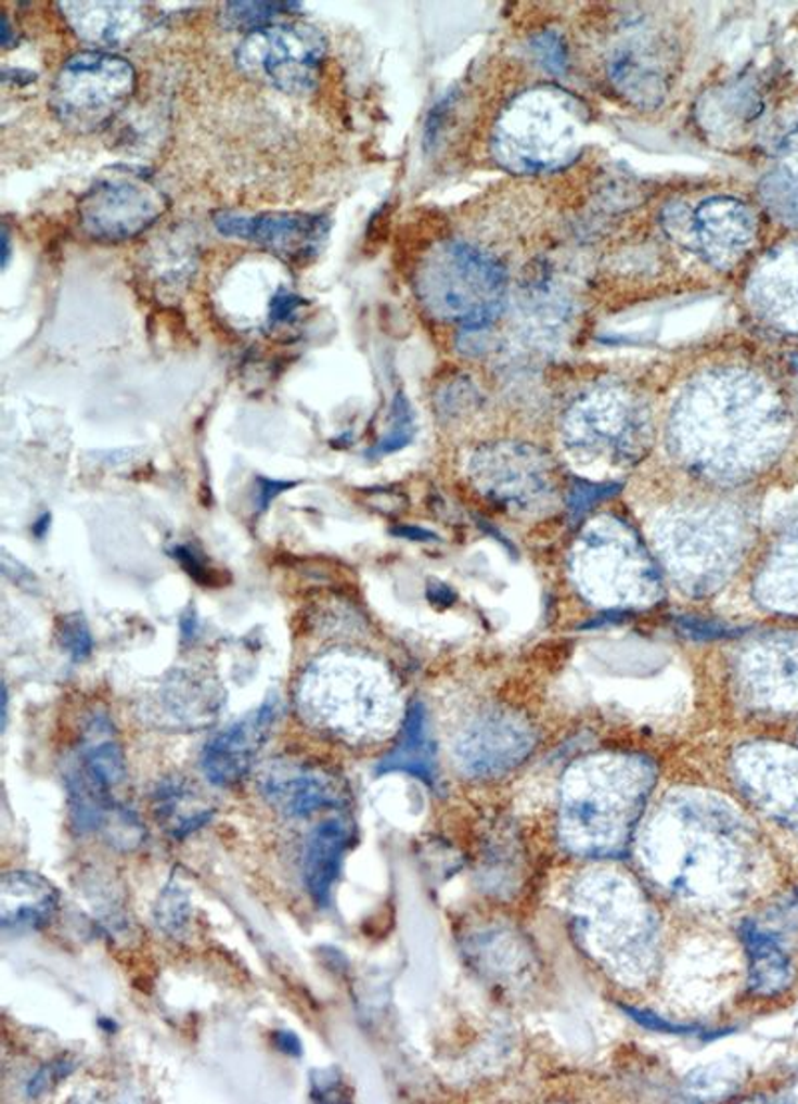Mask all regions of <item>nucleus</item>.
Wrapping results in <instances>:
<instances>
[{
	"label": "nucleus",
	"mask_w": 798,
	"mask_h": 1104,
	"mask_svg": "<svg viewBox=\"0 0 798 1104\" xmlns=\"http://www.w3.org/2000/svg\"><path fill=\"white\" fill-rule=\"evenodd\" d=\"M9 256H11V240H9V230L4 227L2 230V266L9 264Z\"/></svg>",
	"instance_id": "7c9ffc66"
},
{
	"label": "nucleus",
	"mask_w": 798,
	"mask_h": 1104,
	"mask_svg": "<svg viewBox=\"0 0 798 1104\" xmlns=\"http://www.w3.org/2000/svg\"><path fill=\"white\" fill-rule=\"evenodd\" d=\"M365 666L332 655L310 667L299 681L301 716L349 741L379 731L389 716L384 714L389 693L384 679Z\"/></svg>",
	"instance_id": "f257e3e1"
},
{
	"label": "nucleus",
	"mask_w": 798,
	"mask_h": 1104,
	"mask_svg": "<svg viewBox=\"0 0 798 1104\" xmlns=\"http://www.w3.org/2000/svg\"><path fill=\"white\" fill-rule=\"evenodd\" d=\"M505 274L491 256L467 244L449 242L432 252L417 274L425 308L467 328H487L499 314Z\"/></svg>",
	"instance_id": "f03ea898"
},
{
	"label": "nucleus",
	"mask_w": 798,
	"mask_h": 1104,
	"mask_svg": "<svg viewBox=\"0 0 798 1104\" xmlns=\"http://www.w3.org/2000/svg\"><path fill=\"white\" fill-rule=\"evenodd\" d=\"M49 527L50 514H42L38 517L37 522L33 524V534H35L37 538H44V536H47V531H49Z\"/></svg>",
	"instance_id": "c756f323"
},
{
	"label": "nucleus",
	"mask_w": 798,
	"mask_h": 1104,
	"mask_svg": "<svg viewBox=\"0 0 798 1104\" xmlns=\"http://www.w3.org/2000/svg\"><path fill=\"white\" fill-rule=\"evenodd\" d=\"M413 438V415L410 402L403 394H398L394 406H391V427L387 436L379 439L370 452L365 455H386V453L398 452L403 446L410 444Z\"/></svg>",
	"instance_id": "412c9836"
},
{
	"label": "nucleus",
	"mask_w": 798,
	"mask_h": 1104,
	"mask_svg": "<svg viewBox=\"0 0 798 1104\" xmlns=\"http://www.w3.org/2000/svg\"><path fill=\"white\" fill-rule=\"evenodd\" d=\"M412 773L415 778L434 781V747L427 740V723H425L424 707L420 703H413L406 716L403 733L398 747L386 755L379 766L377 773Z\"/></svg>",
	"instance_id": "dca6fc26"
},
{
	"label": "nucleus",
	"mask_w": 798,
	"mask_h": 1104,
	"mask_svg": "<svg viewBox=\"0 0 798 1104\" xmlns=\"http://www.w3.org/2000/svg\"><path fill=\"white\" fill-rule=\"evenodd\" d=\"M353 843V823L348 817H330L313 829L304 853V881L313 903L327 907L342 871L344 855Z\"/></svg>",
	"instance_id": "f8f14e48"
},
{
	"label": "nucleus",
	"mask_w": 798,
	"mask_h": 1104,
	"mask_svg": "<svg viewBox=\"0 0 798 1104\" xmlns=\"http://www.w3.org/2000/svg\"><path fill=\"white\" fill-rule=\"evenodd\" d=\"M318 1079H312V1096L318 1101H325L327 1096H339V1087H342V1080L337 1079L336 1070L330 1068V1070H318L316 1073Z\"/></svg>",
	"instance_id": "bb28decb"
},
{
	"label": "nucleus",
	"mask_w": 798,
	"mask_h": 1104,
	"mask_svg": "<svg viewBox=\"0 0 798 1104\" xmlns=\"http://www.w3.org/2000/svg\"><path fill=\"white\" fill-rule=\"evenodd\" d=\"M266 801L287 817H308L348 801V787L325 767L274 761L260 775Z\"/></svg>",
	"instance_id": "6e6552de"
},
{
	"label": "nucleus",
	"mask_w": 798,
	"mask_h": 1104,
	"mask_svg": "<svg viewBox=\"0 0 798 1104\" xmlns=\"http://www.w3.org/2000/svg\"><path fill=\"white\" fill-rule=\"evenodd\" d=\"M76 37L96 47H120L146 25V13L134 2H61Z\"/></svg>",
	"instance_id": "9b49d317"
},
{
	"label": "nucleus",
	"mask_w": 798,
	"mask_h": 1104,
	"mask_svg": "<svg viewBox=\"0 0 798 1104\" xmlns=\"http://www.w3.org/2000/svg\"><path fill=\"white\" fill-rule=\"evenodd\" d=\"M324 56V35L310 25L266 26L249 33L236 51L244 75L292 94L318 85Z\"/></svg>",
	"instance_id": "39448f33"
},
{
	"label": "nucleus",
	"mask_w": 798,
	"mask_h": 1104,
	"mask_svg": "<svg viewBox=\"0 0 798 1104\" xmlns=\"http://www.w3.org/2000/svg\"><path fill=\"white\" fill-rule=\"evenodd\" d=\"M750 957V987L759 994H776L790 983L788 957L776 942L762 930L747 925L743 929Z\"/></svg>",
	"instance_id": "a211bd4d"
},
{
	"label": "nucleus",
	"mask_w": 798,
	"mask_h": 1104,
	"mask_svg": "<svg viewBox=\"0 0 798 1104\" xmlns=\"http://www.w3.org/2000/svg\"><path fill=\"white\" fill-rule=\"evenodd\" d=\"M190 919H192V901H190L188 893L178 883H168L154 907L156 925L164 933H168L170 937H180L188 929Z\"/></svg>",
	"instance_id": "6ab92c4d"
},
{
	"label": "nucleus",
	"mask_w": 798,
	"mask_h": 1104,
	"mask_svg": "<svg viewBox=\"0 0 798 1104\" xmlns=\"http://www.w3.org/2000/svg\"><path fill=\"white\" fill-rule=\"evenodd\" d=\"M59 638H61L64 652L73 657V662H85L90 657L92 647H94L92 633H90L82 615L75 614L63 617L61 628H59Z\"/></svg>",
	"instance_id": "4be33fe9"
},
{
	"label": "nucleus",
	"mask_w": 798,
	"mask_h": 1104,
	"mask_svg": "<svg viewBox=\"0 0 798 1104\" xmlns=\"http://www.w3.org/2000/svg\"><path fill=\"white\" fill-rule=\"evenodd\" d=\"M274 1044L282 1053L289 1054V1056H301L304 1053L298 1035L292 1030H275Z\"/></svg>",
	"instance_id": "cd10ccee"
},
{
	"label": "nucleus",
	"mask_w": 798,
	"mask_h": 1104,
	"mask_svg": "<svg viewBox=\"0 0 798 1104\" xmlns=\"http://www.w3.org/2000/svg\"><path fill=\"white\" fill-rule=\"evenodd\" d=\"M294 484L289 482H275V479H268V477H258V486H256V510L263 512L272 500H275V496H280L282 491H286L287 488H292Z\"/></svg>",
	"instance_id": "a878e982"
},
{
	"label": "nucleus",
	"mask_w": 798,
	"mask_h": 1104,
	"mask_svg": "<svg viewBox=\"0 0 798 1104\" xmlns=\"http://www.w3.org/2000/svg\"><path fill=\"white\" fill-rule=\"evenodd\" d=\"M70 1073H73V1065H70L68 1061H56V1063H50L49 1067L42 1068V1070L38 1073L37 1077L30 1080V1084H28V1094H30V1096H38V1094H42V1092L47 1091V1089H50V1084H54V1082H59V1080L64 1079V1077H68Z\"/></svg>",
	"instance_id": "b1692460"
},
{
	"label": "nucleus",
	"mask_w": 798,
	"mask_h": 1104,
	"mask_svg": "<svg viewBox=\"0 0 798 1104\" xmlns=\"http://www.w3.org/2000/svg\"><path fill=\"white\" fill-rule=\"evenodd\" d=\"M278 717V699L263 702L256 711L216 733L206 743L200 766L216 787H232L248 775L270 737Z\"/></svg>",
	"instance_id": "1a4fd4ad"
},
{
	"label": "nucleus",
	"mask_w": 798,
	"mask_h": 1104,
	"mask_svg": "<svg viewBox=\"0 0 798 1104\" xmlns=\"http://www.w3.org/2000/svg\"><path fill=\"white\" fill-rule=\"evenodd\" d=\"M577 123L571 104L549 97L548 102H541V97H536L505 120V137L501 139L507 149L505 156L527 170L551 166L574 149Z\"/></svg>",
	"instance_id": "423d86ee"
},
{
	"label": "nucleus",
	"mask_w": 798,
	"mask_h": 1104,
	"mask_svg": "<svg viewBox=\"0 0 798 1104\" xmlns=\"http://www.w3.org/2000/svg\"><path fill=\"white\" fill-rule=\"evenodd\" d=\"M137 90L134 66L111 52H78L50 88V111L66 128L90 134L125 108Z\"/></svg>",
	"instance_id": "7ed1b4c3"
},
{
	"label": "nucleus",
	"mask_w": 798,
	"mask_h": 1104,
	"mask_svg": "<svg viewBox=\"0 0 798 1104\" xmlns=\"http://www.w3.org/2000/svg\"><path fill=\"white\" fill-rule=\"evenodd\" d=\"M214 224L224 236L256 242L282 260L296 264L308 262L318 256L330 232V222L324 216L299 213L260 216L220 213L214 216Z\"/></svg>",
	"instance_id": "0eeeda50"
},
{
	"label": "nucleus",
	"mask_w": 798,
	"mask_h": 1104,
	"mask_svg": "<svg viewBox=\"0 0 798 1104\" xmlns=\"http://www.w3.org/2000/svg\"><path fill=\"white\" fill-rule=\"evenodd\" d=\"M533 47L551 70H555V73L565 70V52H563L559 38L553 37V35H541L536 38Z\"/></svg>",
	"instance_id": "393cba45"
},
{
	"label": "nucleus",
	"mask_w": 798,
	"mask_h": 1104,
	"mask_svg": "<svg viewBox=\"0 0 798 1104\" xmlns=\"http://www.w3.org/2000/svg\"><path fill=\"white\" fill-rule=\"evenodd\" d=\"M61 895L49 878L33 871H9L0 878V923L4 929L47 927L59 909Z\"/></svg>",
	"instance_id": "9d476101"
},
{
	"label": "nucleus",
	"mask_w": 798,
	"mask_h": 1104,
	"mask_svg": "<svg viewBox=\"0 0 798 1104\" xmlns=\"http://www.w3.org/2000/svg\"><path fill=\"white\" fill-rule=\"evenodd\" d=\"M160 714L176 728L200 729L210 726L222 707V691L214 681L186 671L176 673L160 688Z\"/></svg>",
	"instance_id": "2eb2a0df"
},
{
	"label": "nucleus",
	"mask_w": 798,
	"mask_h": 1104,
	"mask_svg": "<svg viewBox=\"0 0 798 1104\" xmlns=\"http://www.w3.org/2000/svg\"><path fill=\"white\" fill-rule=\"evenodd\" d=\"M301 306H304V298H299L298 294H292L284 288L278 290L274 298L270 301V322L280 324V322L292 320Z\"/></svg>",
	"instance_id": "5701e85b"
},
{
	"label": "nucleus",
	"mask_w": 798,
	"mask_h": 1104,
	"mask_svg": "<svg viewBox=\"0 0 798 1104\" xmlns=\"http://www.w3.org/2000/svg\"><path fill=\"white\" fill-rule=\"evenodd\" d=\"M154 811L176 839H184L213 819V809L196 801L182 779H166L154 791Z\"/></svg>",
	"instance_id": "f3484780"
},
{
	"label": "nucleus",
	"mask_w": 798,
	"mask_h": 1104,
	"mask_svg": "<svg viewBox=\"0 0 798 1104\" xmlns=\"http://www.w3.org/2000/svg\"><path fill=\"white\" fill-rule=\"evenodd\" d=\"M194 631H196V617L194 615L192 617H184L182 619V633H184V638H192Z\"/></svg>",
	"instance_id": "2f4dec72"
},
{
	"label": "nucleus",
	"mask_w": 798,
	"mask_h": 1104,
	"mask_svg": "<svg viewBox=\"0 0 798 1104\" xmlns=\"http://www.w3.org/2000/svg\"><path fill=\"white\" fill-rule=\"evenodd\" d=\"M73 769L92 787L113 793L126 781V761L120 741L116 737L113 721L106 714H94L88 719L80 735Z\"/></svg>",
	"instance_id": "ddd939ff"
},
{
	"label": "nucleus",
	"mask_w": 798,
	"mask_h": 1104,
	"mask_svg": "<svg viewBox=\"0 0 798 1104\" xmlns=\"http://www.w3.org/2000/svg\"><path fill=\"white\" fill-rule=\"evenodd\" d=\"M168 210V198L150 176L114 170L78 202V220L90 239L123 242L142 234Z\"/></svg>",
	"instance_id": "20e7f679"
},
{
	"label": "nucleus",
	"mask_w": 798,
	"mask_h": 1104,
	"mask_svg": "<svg viewBox=\"0 0 798 1104\" xmlns=\"http://www.w3.org/2000/svg\"><path fill=\"white\" fill-rule=\"evenodd\" d=\"M301 9L298 2H228L224 7V25L230 28H266L278 14Z\"/></svg>",
	"instance_id": "aec40b11"
},
{
	"label": "nucleus",
	"mask_w": 798,
	"mask_h": 1104,
	"mask_svg": "<svg viewBox=\"0 0 798 1104\" xmlns=\"http://www.w3.org/2000/svg\"><path fill=\"white\" fill-rule=\"evenodd\" d=\"M697 236L711 262L729 268L750 240V216L735 201L705 202L695 216Z\"/></svg>",
	"instance_id": "4468645a"
},
{
	"label": "nucleus",
	"mask_w": 798,
	"mask_h": 1104,
	"mask_svg": "<svg viewBox=\"0 0 798 1104\" xmlns=\"http://www.w3.org/2000/svg\"><path fill=\"white\" fill-rule=\"evenodd\" d=\"M396 534L403 538H410V540H434V536L429 531L413 529V527H401V529H396Z\"/></svg>",
	"instance_id": "c85d7f7f"
},
{
	"label": "nucleus",
	"mask_w": 798,
	"mask_h": 1104,
	"mask_svg": "<svg viewBox=\"0 0 798 1104\" xmlns=\"http://www.w3.org/2000/svg\"><path fill=\"white\" fill-rule=\"evenodd\" d=\"M7 716H9V691L2 685V728H7Z\"/></svg>",
	"instance_id": "473e14b6"
}]
</instances>
